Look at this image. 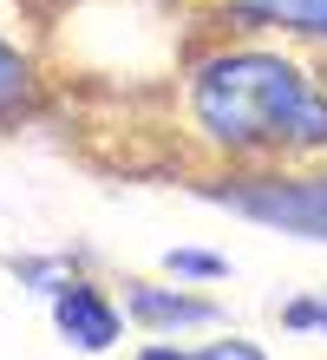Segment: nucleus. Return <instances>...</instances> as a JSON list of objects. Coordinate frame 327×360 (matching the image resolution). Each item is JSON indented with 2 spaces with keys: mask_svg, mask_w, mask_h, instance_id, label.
Segmentation results:
<instances>
[{
  "mask_svg": "<svg viewBox=\"0 0 327 360\" xmlns=\"http://www.w3.org/2000/svg\"><path fill=\"white\" fill-rule=\"evenodd\" d=\"M190 124L229 164L327 158V86L275 46H223L190 72Z\"/></svg>",
  "mask_w": 327,
  "mask_h": 360,
  "instance_id": "1",
  "label": "nucleus"
},
{
  "mask_svg": "<svg viewBox=\"0 0 327 360\" xmlns=\"http://www.w3.org/2000/svg\"><path fill=\"white\" fill-rule=\"evenodd\" d=\"M196 197L229 210V217H249L262 229H281V236L327 243V158H314V164H229V177L196 184Z\"/></svg>",
  "mask_w": 327,
  "mask_h": 360,
  "instance_id": "2",
  "label": "nucleus"
},
{
  "mask_svg": "<svg viewBox=\"0 0 327 360\" xmlns=\"http://www.w3.org/2000/svg\"><path fill=\"white\" fill-rule=\"evenodd\" d=\"M124 321L144 334H196V328H223V302L196 288H164V282H124Z\"/></svg>",
  "mask_w": 327,
  "mask_h": 360,
  "instance_id": "3",
  "label": "nucleus"
},
{
  "mask_svg": "<svg viewBox=\"0 0 327 360\" xmlns=\"http://www.w3.org/2000/svg\"><path fill=\"white\" fill-rule=\"evenodd\" d=\"M53 328H59V341H72L79 354H105V347H118V334H124V308L105 295L92 275H79V282H65L53 295Z\"/></svg>",
  "mask_w": 327,
  "mask_h": 360,
  "instance_id": "4",
  "label": "nucleus"
},
{
  "mask_svg": "<svg viewBox=\"0 0 327 360\" xmlns=\"http://www.w3.org/2000/svg\"><path fill=\"white\" fill-rule=\"evenodd\" d=\"M39 98H46V79H39L33 53L0 33V131H20L39 112Z\"/></svg>",
  "mask_w": 327,
  "mask_h": 360,
  "instance_id": "5",
  "label": "nucleus"
},
{
  "mask_svg": "<svg viewBox=\"0 0 327 360\" xmlns=\"http://www.w3.org/2000/svg\"><path fill=\"white\" fill-rule=\"evenodd\" d=\"M236 20L249 27H281L301 39H327V0H229Z\"/></svg>",
  "mask_w": 327,
  "mask_h": 360,
  "instance_id": "6",
  "label": "nucleus"
},
{
  "mask_svg": "<svg viewBox=\"0 0 327 360\" xmlns=\"http://www.w3.org/2000/svg\"><path fill=\"white\" fill-rule=\"evenodd\" d=\"M7 269H13V282H20V288L46 295V302H53L65 282H79V275H85V262L72 256V249H53V256H13Z\"/></svg>",
  "mask_w": 327,
  "mask_h": 360,
  "instance_id": "7",
  "label": "nucleus"
},
{
  "mask_svg": "<svg viewBox=\"0 0 327 360\" xmlns=\"http://www.w3.org/2000/svg\"><path fill=\"white\" fill-rule=\"evenodd\" d=\"M164 269L177 275V282H223V275H229V256H210V249H170Z\"/></svg>",
  "mask_w": 327,
  "mask_h": 360,
  "instance_id": "8",
  "label": "nucleus"
},
{
  "mask_svg": "<svg viewBox=\"0 0 327 360\" xmlns=\"http://www.w3.org/2000/svg\"><path fill=\"white\" fill-rule=\"evenodd\" d=\"M281 328L288 334H321V295H295V302H281Z\"/></svg>",
  "mask_w": 327,
  "mask_h": 360,
  "instance_id": "9",
  "label": "nucleus"
},
{
  "mask_svg": "<svg viewBox=\"0 0 327 360\" xmlns=\"http://www.w3.org/2000/svg\"><path fill=\"white\" fill-rule=\"evenodd\" d=\"M190 360H269L255 341H243V334H223V341H203Z\"/></svg>",
  "mask_w": 327,
  "mask_h": 360,
  "instance_id": "10",
  "label": "nucleus"
},
{
  "mask_svg": "<svg viewBox=\"0 0 327 360\" xmlns=\"http://www.w3.org/2000/svg\"><path fill=\"white\" fill-rule=\"evenodd\" d=\"M138 360H190V354H184V347H170V341H164V334H158V341H150V347H144Z\"/></svg>",
  "mask_w": 327,
  "mask_h": 360,
  "instance_id": "11",
  "label": "nucleus"
},
{
  "mask_svg": "<svg viewBox=\"0 0 327 360\" xmlns=\"http://www.w3.org/2000/svg\"><path fill=\"white\" fill-rule=\"evenodd\" d=\"M321 334H327V295H321Z\"/></svg>",
  "mask_w": 327,
  "mask_h": 360,
  "instance_id": "12",
  "label": "nucleus"
}]
</instances>
